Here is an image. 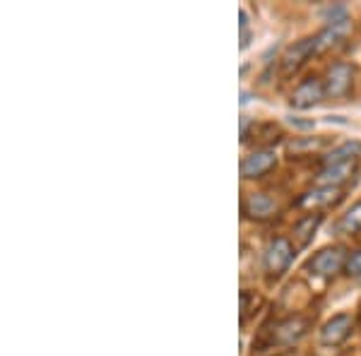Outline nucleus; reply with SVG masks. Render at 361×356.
<instances>
[{
    "mask_svg": "<svg viewBox=\"0 0 361 356\" xmlns=\"http://www.w3.org/2000/svg\"><path fill=\"white\" fill-rule=\"evenodd\" d=\"M347 250L342 246H328L323 250H318L311 260H308V272L313 277H333L340 270L347 267Z\"/></svg>",
    "mask_w": 361,
    "mask_h": 356,
    "instance_id": "2",
    "label": "nucleus"
},
{
    "mask_svg": "<svg viewBox=\"0 0 361 356\" xmlns=\"http://www.w3.org/2000/svg\"><path fill=\"white\" fill-rule=\"evenodd\" d=\"M320 221H323V214L313 212V214H306V217H301L299 221L294 224V238L299 241V246H308V241L313 238V233L320 226Z\"/></svg>",
    "mask_w": 361,
    "mask_h": 356,
    "instance_id": "12",
    "label": "nucleus"
},
{
    "mask_svg": "<svg viewBox=\"0 0 361 356\" xmlns=\"http://www.w3.org/2000/svg\"><path fill=\"white\" fill-rule=\"evenodd\" d=\"M361 156V142L359 140H349V142L340 145L325 156V166L328 164H345V161H357Z\"/></svg>",
    "mask_w": 361,
    "mask_h": 356,
    "instance_id": "13",
    "label": "nucleus"
},
{
    "mask_svg": "<svg viewBox=\"0 0 361 356\" xmlns=\"http://www.w3.org/2000/svg\"><path fill=\"white\" fill-rule=\"evenodd\" d=\"M277 164V156L272 149H253L241 161V176L243 178H263Z\"/></svg>",
    "mask_w": 361,
    "mask_h": 356,
    "instance_id": "8",
    "label": "nucleus"
},
{
    "mask_svg": "<svg viewBox=\"0 0 361 356\" xmlns=\"http://www.w3.org/2000/svg\"><path fill=\"white\" fill-rule=\"evenodd\" d=\"M357 171V161H345V164H328L323 166V171L318 173V180L323 185H337L345 183V180Z\"/></svg>",
    "mask_w": 361,
    "mask_h": 356,
    "instance_id": "11",
    "label": "nucleus"
},
{
    "mask_svg": "<svg viewBox=\"0 0 361 356\" xmlns=\"http://www.w3.org/2000/svg\"><path fill=\"white\" fill-rule=\"evenodd\" d=\"M337 231L340 233H357L361 231V202L352 205L342 214V219L337 221Z\"/></svg>",
    "mask_w": 361,
    "mask_h": 356,
    "instance_id": "14",
    "label": "nucleus"
},
{
    "mask_svg": "<svg viewBox=\"0 0 361 356\" xmlns=\"http://www.w3.org/2000/svg\"><path fill=\"white\" fill-rule=\"evenodd\" d=\"M243 214L248 219H255V221H265V219H272L277 214V205L267 192H250V195L243 200Z\"/></svg>",
    "mask_w": 361,
    "mask_h": 356,
    "instance_id": "9",
    "label": "nucleus"
},
{
    "mask_svg": "<svg viewBox=\"0 0 361 356\" xmlns=\"http://www.w3.org/2000/svg\"><path fill=\"white\" fill-rule=\"evenodd\" d=\"M308 328H311V320L304 318V315H289V318H282L272 325L270 335L272 342L279 344V347H292L306 335Z\"/></svg>",
    "mask_w": 361,
    "mask_h": 356,
    "instance_id": "4",
    "label": "nucleus"
},
{
    "mask_svg": "<svg viewBox=\"0 0 361 356\" xmlns=\"http://www.w3.org/2000/svg\"><path fill=\"white\" fill-rule=\"evenodd\" d=\"M340 188L337 185H320V188H313L304 192V195L296 200V207L301 209H318V207H330L340 200Z\"/></svg>",
    "mask_w": 361,
    "mask_h": 356,
    "instance_id": "10",
    "label": "nucleus"
},
{
    "mask_svg": "<svg viewBox=\"0 0 361 356\" xmlns=\"http://www.w3.org/2000/svg\"><path fill=\"white\" fill-rule=\"evenodd\" d=\"M325 97L328 99H345L354 85V68L345 61H337L325 73Z\"/></svg>",
    "mask_w": 361,
    "mask_h": 356,
    "instance_id": "3",
    "label": "nucleus"
},
{
    "mask_svg": "<svg viewBox=\"0 0 361 356\" xmlns=\"http://www.w3.org/2000/svg\"><path fill=\"white\" fill-rule=\"evenodd\" d=\"M296 255L294 243L287 236H275L267 241V246L263 250V267L270 279H279L284 272L292 267Z\"/></svg>",
    "mask_w": 361,
    "mask_h": 356,
    "instance_id": "1",
    "label": "nucleus"
},
{
    "mask_svg": "<svg viewBox=\"0 0 361 356\" xmlns=\"http://www.w3.org/2000/svg\"><path fill=\"white\" fill-rule=\"evenodd\" d=\"M318 54V44H316V37H308V39H301L296 42L294 46H289L282 56V73L284 75H294L304 63L308 61L311 56Z\"/></svg>",
    "mask_w": 361,
    "mask_h": 356,
    "instance_id": "7",
    "label": "nucleus"
},
{
    "mask_svg": "<svg viewBox=\"0 0 361 356\" xmlns=\"http://www.w3.org/2000/svg\"><path fill=\"white\" fill-rule=\"evenodd\" d=\"M325 99V85L323 80L318 78H306L304 82H301L296 90L292 92V97H289V104H292L294 109H313L318 106L320 102Z\"/></svg>",
    "mask_w": 361,
    "mask_h": 356,
    "instance_id": "6",
    "label": "nucleus"
},
{
    "mask_svg": "<svg viewBox=\"0 0 361 356\" xmlns=\"http://www.w3.org/2000/svg\"><path fill=\"white\" fill-rule=\"evenodd\" d=\"M354 330V318L349 313H337L328 323L320 328V344L325 347H340L342 342L349 340Z\"/></svg>",
    "mask_w": 361,
    "mask_h": 356,
    "instance_id": "5",
    "label": "nucleus"
},
{
    "mask_svg": "<svg viewBox=\"0 0 361 356\" xmlns=\"http://www.w3.org/2000/svg\"><path fill=\"white\" fill-rule=\"evenodd\" d=\"M347 274L349 277H361V248L357 250V253H352L349 255V260H347Z\"/></svg>",
    "mask_w": 361,
    "mask_h": 356,
    "instance_id": "15",
    "label": "nucleus"
}]
</instances>
